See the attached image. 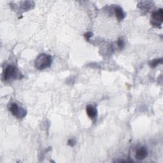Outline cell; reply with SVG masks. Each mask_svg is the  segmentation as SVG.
<instances>
[{
    "label": "cell",
    "instance_id": "6da1fadb",
    "mask_svg": "<svg viewBox=\"0 0 163 163\" xmlns=\"http://www.w3.org/2000/svg\"><path fill=\"white\" fill-rule=\"evenodd\" d=\"M52 63V58L50 55L42 53L39 55L35 61V67L40 70L49 68Z\"/></svg>",
    "mask_w": 163,
    "mask_h": 163
},
{
    "label": "cell",
    "instance_id": "7a4b0ae2",
    "mask_svg": "<svg viewBox=\"0 0 163 163\" xmlns=\"http://www.w3.org/2000/svg\"><path fill=\"white\" fill-rule=\"evenodd\" d=\"M21 74L18 69L13 66H8L3 72V78L5 81H8L12 79H20Z\"/></svg>",
    "mask_w": 163,
    "mask_h": 163
},
{
    "label": "cell",
    "instance_id": "3957f363",
    "mask_svg": "<svg viewBox=\"0 0 163 163\" xmlns=\"http://www.w3.org/2000/svg\"><path fill=\"white\" fill-rule=\"evenodd\" d=\"M8 109L12 114L17 118H24L27 114V112L24 108L15 103H10L8 106Z\"/></svg>",
    "mask_w": 163,
    "mask_h": 163
},
{
    "label": "cell",
    "instance_id": "277c9868",
    "mask_svg": "<svg viewBox=\"0 0 163 163\" xmlns=\"http://www.w3.org/2000/svg\"><path fill=\"white\" fill-rule=\"evenodd\" d=\"M163 20V10L162 8L154 12L151 15L150 23L155 27L161 25Z\"/></svg>",
    "mask_w": 163,
    "mask_h": 163
},
{
    "label": "cell",
    "instance_id": "5b68a950",
    "mask_svg": "<svg viewBox=\"0 0 163 163\" xmlns=\"http://www.w3.org/2000/svg\"><path fill=\"white\" fill-rule=\"evenodd\" d=\"M148 155V151L147 148H145V147H140V148H138L136 152V154H135V157L137 160H142L145 159Z\"/></svg>",
    "mask_w": 163,
    "mask_h": 163
},
{
    "label": "cell",
    "instance_id": "8992f818",
    "mask_svg": "<svg viewBox=\"0 0 163 163\" xmlns=\"http://www.w3.org/2000/svg\"><path fill=\"white\" fill-rule=\"evenodd\" d=\"M86 112H87V114L88 115V117L91 119H94L96 117L97 114H98V112H97V109L96 108L93 106V105H87L86 106Z\"/></svg>",
    "mask_w": 163,
    "mask_h": 163
},
{
    "label": "cell",
    "instance_id": "52a82bcc",
    "mask_svg": "<svg viewBox=\"0 0 163 163\" xmlns=\"http://www.w3.org/2000/svg\"><path fill=\"white\" fill-rule=\"evenodd\" d=\"M115 14L117 19L119 20H122L125 17V14L122 10V8L120 7H116L114 9Z\"/></svg>",
    "mask_w": 163,
    "mask_h": 163
},
{
    "label": "cell",
    "instance_id": "ba28073f",
    "mask_svg": "<svg viewBox=\"0 0 163 163\" xmlns=\"http://www.w3.org/2000/svg\"><path fill=\"white\" fill-rule=\"evenodd\" d=\"M162 62V59L160 58V59H154L152 61H151L149 63V65L151 68H155L157 65H159V64H161Z\"/></svg>",
    "mask_w": 163,
    "mask_h": 163
},
{
    "label": "cell",
    "instance_id": "9c48e42d",
    "mask_svg": "<svg viewBox=\"0 0 163 163\" xmlns=\"http://www.w3.org/2000/svg\"><path fill=\"white\" fill-rule=\"evenodd\" d=\"M117 45H118V47L121 48V49H122L124 47V41L122 38H119L117 41Z\"/></svg>",
    "mask_w": 163,
    "mask_h": 163
},
{
    "label": "cell",
    "instance_id": "30bf717a",
    "mask_svg": "<svg viewBox=\"0 0 163 163\" xmlns=\"http://www.w3.org/2000/svg\"><path fill=\"white\" fill-rule=\"evenodd\" d=\"M93 34L91 32H87V33L84 35V37H85V38H86V39L87 40H89V38L93 37Z\"/></svg>",
    "mask_w": 163,
    "mask_h": 163
},
{
    "label": "cell",
    "instance_id": "8fae6325",
    "mask_svg": "<svg viewBox=\"0 0 163 163\" xmlns=\"http://www.w3.org/2000/svg\"><path fill=\"white\" fill-rule=\"evenodd\" d=\"M75 141L73 139H70V140H68V145H70V147H74V145H75Z\"/></svg>",
    "mask_w": 163,
    "mask_h": 163
}]
</instances>
